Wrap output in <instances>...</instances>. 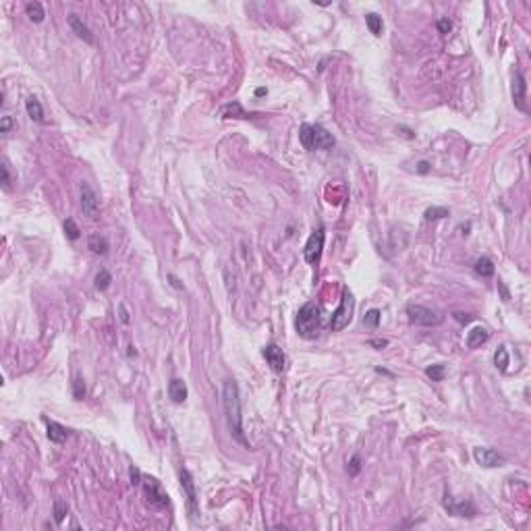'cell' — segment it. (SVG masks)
Returning a JSON list of instances; mask_svg holds the SVG:
<instances>
[{
  "mask_svg": "<svg viewBox=\"0 0 531 531\" xmlns=\"http://www.w3.org/2000/svg\"><path fill=\"white\" fill-rule=\"evenodd\" d=\"M118 311H120V322H122V324H129V311H127V307L120 303V305H118Z\"/></svg>",
  "mask_w": 531,
  "mask_h": 531,
  "instance_id": "obj_40",
  "label": "cell"
},
{
  "mask_svg": "<svg viewBox=\"0 0 531 531\" xmlns=\"http://www.w3.org/2000/svg\"><path fill=\"white\" fill-rule=\"evenodd\" d=\"M365 25H367V29L371 31L373 36H382L384 23H382V17H380V15H376V13H367V15H365Z\"/></svg>",
  "mask_w": 531,
  "mask_h": 531,
  "instance_id": "obj_23",
  "label": "cell"
},
{
  "mask_svg": "<svg viewBox=\"0 0 531 531\" xmlns=\"http://www.w3.org/2000/svg\"><path fill=\"white\" fill-rule=\"evenodd\" d=\"M79 193H81V210H83V214L87 218H91V220H96V218L100 216V197H98V193L91 189V185L87 181H81Z\"/></svg>",
  "mask_w": 531,
  "mask_h": 531,
  "instance_id": "obj_6",
  "label": "cell"
},
{
  "mask_svg": "<svg viewBox=\"0 0 531 531\" xmlns=\"http://www.w3.org/2000/svg\"><path fill=\"white\" fill-rule=\"evenodd\" d=\"M347 471H349V475H357L359 471H361V459L355 454L351 461H349V465H347Z\"/></svg>",
  "mask_w": 531,
  "mask_h": 531,
  "instance_id": "obj_33",
  "label": "cell"
},
{
  "mask_svg": "<svg viewBox=\"0 0 531 531\" xmlns=\"http://www.w3.org/2000/svg\"><path fill=\"white\" fill-rule=\"evenodd\" d=\"M65 235L71 241H77L79 235H81V231H79V226H77V222L73 220V218H67V220H65Z\"/></svg>",
  "mask_w": 531,
  "mask_h": 531,
  "instance_id": "obj_29",
  "label": "cell"
},
{
  "mask_svg": "<svg viewBox=\"0 0 531 531\" xmlns=\"http://www.w3.org/2000/svg\"><path fill=\"white\" fill-rule=\"evenodd\" d=\"M67 511H69L67 502L56 500V502H54V521H56V523H62V521H65V515H67Z\"/></svg>",
  "mask_w": 531,
  "mask_h": 531,
  "instance_id": "obj_32",
  "label": "cell"
},
{
  "mask_svg": "<svg viewBox=\"0 0 531 531\" xmlns=\"http://www.w3.org/2000/svg\"><path fill=\"white\" fill-rule=\"evenodd\" d=\"M513 102L515 106L521 110V112H529V106H527V81H525V75L521 71H515L513 75Z\"/></svg>",
  "mask_w": 531,
  "mask_h": 531,
  "instance_id": "obj_9",
  "label": "cell"
},
{
  "mask_svg": "<svg viewBox=\"0 0 531 531\" xmlns=\"http://www.w3.org/2000/svg\"><path fill=\"white\" fill-rule=\"evenodd\" d=\"M488 336H490V332L484 328V326H475L471 332H467V349H477V347H482L484 342L488 340Z\"/></svg>",
  "mask_w": 531,
  "mask_h": 531,
  "instance_id": "obj_17",
  "label": "cell"
},
{
  "mask_svg": "<svg viewBox=\"0 0 531 531\" xmlns=\"http://www.w3.org/2000/svg\"><path fill=\"white\" fill-rule=\"evenodd\" d=\"M168 396H170V400L176 402V404L185 402V400H187V384H185L181 378H172V380L168 382Z\"/></svg>",
  "mask_w": 531,
  "mask_h": 531,
  "instance_id": "obj_16",
  "label": "cell"
},
{
  "mask_svg": "<svg viewBox=\"0 0 531 531\" xmlns=\"http://www.w3.org/2000/svg\"><path fill=\"white\" fill-rule=\"evenodd\" d=\"M85 394H87L85 380L81 376H75V380H73V396H75V400H83Z\"/></svg>",
  "mask_w": 531,
  "mask_h": 531,
  "instance_id": "obj_27",
  "label": "cell"
},
{
  "mask_svg": "<svg viewBox=\"0 0 531 531\" xmlns=\"http://www.w3.org/2000/svg\"><path fill=\"white\" fill-rule=\"evenodd\" d=\"M25 108H27V114H29V118H31V120H36V122H44V108H42V104H40V100H38V98L29 96V98L25 100Z\"/></svg>",
  "mask_w": 531,
  "mask_h": 531,
  "instance_id": "obj_20",
  "label": "cell"
},
{
  "mask_svg": "<svg viewBox=\"0 0 531 531\" xmlns=\"http://www.w3.org/2000/svg\"><path fill=\"white\" fill-rule=\"evenodd\" d=\"M299 141L307 151H314V127L311 124H301L299 129Z\"/></svg>",
  "mask_w": 531,
  "mask_h": 531,
  "instance_id": "obj_22",
  "label": "cell"
},
{
  "mask_svg": "<svg viewBox=\"0 0 531 531\" xmlns=\"http://www.w3.org/2000/svg\"><path fill=\"white\" fill-rule=\"evenodd\" d=\"M264 93H268V89H266V87H260V89H256V96H264Z\"/></svg>",
  "mask_w": 531,
  "mask_h": 531,
  "instance_id": "obj_44",
  "label": "cell"
},
{
  "mask_svg": "<svg viewBox=\"0 0 531 531\" xmlns=\"http://www.w3.org/2000/svg\"><path fill=\"white\" fill-rule=\"evenodd\" d=\"M168 280H170V285H172L174 289H183V285L179 283V278H176L174 274H168Z\"/></svg>",
  "mask_w": 531,
  "mask_h": 531,
  "instance_id": "obj_43",
  "label": "cell"
},
{
  "mask_svg": "<svg viewBox=\"0 0 531 531\" xmlns=\"http://www.w3.org/2000/svg\"><path fill=\"white\" fill-rule=\"evenodd\" d=\"M473 459L477 461V465H482V467H488V469H492V467H500V465L504 463L502 454H498L496 450H492V448H486V446H479V448H475V450H473Z\"/></svg>",
  "mask_w": 531,
  "mask_h": 531,
  "instance_id": "obj_11",
  "label": "cell"
},
{
  "mask_svg": "<svg viewBox=\"0 0 531 531\" xmlns=\"http://www.w3.org/2000/svg\"><path fill=\"white\" fill-rule=\"evenodd\" d=\"M353 311H355V299H353V293L349 289L342 291V299H340V305L336 307V311L332 314L330 318V328L332 332H340L345 330L351 320H353Z\"/></svg>",
  "mask_w": 531,
  "mask_h": 531,
  "instance_id": "obj_3",
  "label": "cell"
},
{
  "mask_svg": "<svg viewBox=\"0 0 531 531\" xmlns=\"http://www.w3.org/2000/svg\"><path fill=\"white\" fill-rule=\"evenodd\" d=\"M429 170H432V164H429V162H425V160H421V162H419V164H417V172H419V174H427V172H429Z\"/></svg>",
  "mask_w": 531,
  "mask_h": 531,
  "instance_id": "obj_41",
  "label": "cell"
},
{
  "mask_svg": "<svg viewBox=\"0 0 531 531\" xmlns=\"http://www.w3.org/2000/svg\"><path fill=\"white\" fill-rule=\"evenodd\" d=\"M141 488H143V496H145V504L154 511H164L170 500L168 494L162 490L160 482H156L154 477H141Z\"/></svg>",
  "mask_w": 531,
  "mask_h": 531,
  "instance_id": "obj_4",
  "label": "cell"
},
{
  "mask_svg": "<svg viewBox=\"0 0 531 531\" xmlns=\"http://www.w3.org/2000/svg\"><path fill=\"white\" fill-rule=\"evenodd\" d=\"M87 247L91 249L93 254H98V256H104V254H108V249H110V243H108V239L104 237V235H91L89 239H87Z\"/></svg>",
  "mask_w": 531,
  "mask_h": 531,
  "instance_id": "obj_18",
  "label": "cell"
},
{
  "mask_svg": "<svg viewBox=\"0 0 531 531\" xmlns=\"http://www.w3.org/2000/svg\"><path fill=\"white\" fill-rule=\"evenodd\" d=\"M254 114H247L239 102H229L220 108V118H249Z\"/></svg>",
  "mask_w": 531,
  "mask_h": 531,
  "instance_id": "obj_19",
  "label": "cell"
},
{
  "mask_svg": "<svg viewBox=\"0 0 531 531\" xmlns=\"http://www.w3.org/2000/svg\"><path fill=\"white\" fill-rule=\"evenodd\" d=\"M46 434H48V440L50 442H54V444H62L65 442L69 436H71V432L65 427V425H60V423H56V421H48L46 423Z\"/></svg>",
  "mask_w": 531,
  "mask_h": 531,
  "instance_id": "obj_14",
  "label": "cell"
},
{
  "mask_svg": "<svg viewBox=\"0 0 531 531\" xmlns=\"http://www.w3.org/2000/svg\"><path fill=\"white\" fill-rule=\"evenodd\" d=\"M423 216H425V220H427V222H432V220H440V218L448 216V210H446V208H427Z\"/></svg>",
  "mask_w": 531,
  "mask_h": 531,
  "instance_id": "obj_30",
  "label": "cell"
},
{
  "mask_svg": "<svg viewBox=\"0 0 531 531\" xmlns=\"http://www.w3.org/2000/svg\"><path fill=\"white\" fill-rule=\"evenodd\" d=\"M129 473H131V484H135V486H137V484H141V473H139V469H137V467H131V469H129Z\"/></svg>",
  "mask_w": 531,
  "mask_h": 531,
  "instance_id": "obj_39",
  "label": "cell"
},
{
  "mask_svg": "<svg viewBox=\"0 0 531 531\" xmlns=\"http://www.w3.org/2000/svg\"><path fill=\"white\" fill-rule=\"evenodd\" d=\"M69 25H71V29L77 34V38H81L83 42H87V44H93L96 40H93V34L89 31V27L83 23V19H79L77 15H69Z\"/></svg>",
  "mask_w": 531,
  "mask_h": 531,
  "instance_id": "obj_15",
  "label": "cell"
},
{
  "mask_svg": "<svg viewBox=\"0 0 531 531\" xmlns=\"http://www.w3.org/2000/svg\"><path fill=\"white\" fill-rule=\"evenodd\" d=\"M369 347L384 349V347H388V340H386V338H371V340H369Z\"/></svg>",
  "mask_w": 531,
  "mask_h": 531,
  "instance_id": "obj_38",
  "label": "cell"
},
{
  "mask_svg": "<svg viewBox=\"0 0 531 531\" xmlns=\"http://www.w3.org/2000/svg\"><path fill=\"white\" fill-rule=\"evenodd\" d=\"M25 11H27V17H29L31 21H34V23H42V21H44V17H46V13H44V7H42L40 3H27Z\"/></svg>",
  "mask_w": 531,
  "mask_h": 531,
  "instance_id": "obj_24",
  "label": "cell"
},
{
  "mask_svg": "<svg viewBox=\"0 0 531 531\" xmlns=\"http://www.w3.org/2000/svg\"><path fill=\"white\" fill-rule=\"evenodd\" d=\"M0 170H3V187H5V189H9V187H11V176H9V166H7V164H3V166H0Z\"/></svg>",
  "mask_w": 531,
  "mask_h": 531,
  "instance_id": "obj_37",
  "label": "cell"
},
{
  "mask_svg": "<svg viewBox=\"0 0 531 531\" xmlns=\"http://www.w3.org/2000/svg\"><path fill=\"white\" fill-rule=\"evenodd\" d=\"M436 27H438V31H440V34H448V31L452 29V23L448 21V17H442V19H438V23H436Z\"/></svg>",
  "mask_w": 531,
  "mask_h": 531,
  "instance_id": "obj_35",
  "label": "cell"
},
{
  "mask_svg": "<svg viewBox=\"0 0 531 531\" xmlns=\"http://www.w3.org/2000/svg\"><path fill=\"white\" fill-rule=\"evenodd\" d=\"M380 309H369L367 314H365V318H363V324L365 326H369V328H378V324H380Z\"/></svg>",
  "mask_w": 531,
  "mask_h": 531,
  "instance_id": "obj_31",
  "label": "cell"
},
{
  "mask_svg": "<svg viewBox=\"0 0 531 531\" xmlns=\"http://www.w3.org/2000/svg\"><path fill=\"white\" fill-rule=\"evenodd\" d=\"M314 127V149H330L334 147V137L332 133H328L322 124H311Z\"/></svg>",
  "mask_w": 531,
  "mask_h": 531,
  "instance_id": "obj_13",
  "label": "cell"
},
{
  "mask_svg": "<svg viewBox=\"0 0 531 531\" xmlns=\"http://www.w3.org/2000/svg\"><path fill=\"white\" fill-rule=\"evenodd\" d=\"M179 477H181V486H183V492L187 496V509H189V515L191 519H197L199 515V502H197V492H195V484H193V477L187 469H181L179 471Z\"/></svg>",
  "mask_w": 531,
  "mask_h": 531,
  "instance_id": "obj_7",
  "label": "cell"
},
{
  "mask_svg": "<svg viewBox=\"0 0 531 531\" xmlns=\"http://www.w3.org/2000/svg\"><path fill=\"white\" fill-rule=\"evenodd\" d=\"M222 400H224V413H226V423L231 429V436L243 444L245 448H249V442L245 438L243 432V415H241V396H239V386L235 380H226L224 388H222Z\"/></svg>",
  "mask_w": 531,
  "mask_h": 531,
  "instance_id": "obj_1",
  "label": "cell"
},
{
  "mask_svg": "<svg viewBox=\"0 0 531 531\" xmlns=\"http://www.w3.org/2000/svg\"><path fill=\"white\" fill-rule=\"evenodd\" d=\"M473 270H475V274H479L482 278H492V276H494V272H496V268H494L492 260H488V258H479V260H475V264H473Z\"/></svg>",
  "mask_w": 531,
  "mask_h": 531,
  "instance_id": "obj_21",
  "label": "cell"
},
{
  "mask_svg": "<svg viewBox=\"0 0 531 531\" xmlns=\"http://www.w3.org/2000/svg\"><path fill=\"white\" fill-rule=\"evenodd\" d=\"M264 357H266V361H268V365L274 369V371H283L285 367H287V357H285V351L280 349L278 345H268L266 349H264Z\"/></svg>",
  "mask_w": 531,
  "mask_h": 531,
  "instance_id": "obj_12",
  "label": "cell"
},
{
  "mask_svg": "<svg viewBox=\"0 0 531 531\" xmlns=\"http://www.w3.org/2000/svg\"><path fill=\"white\" fill-rule=\"evenodd\" d=\"M425 373H427V378H432V382H442L446 376V367L442 363H434V365L425 367Z\"/></svg>",
  "mask_w": 531,
  "mask_h": 531,
  "instance_id": "obj_25",
  "label": "cell"
},
{
  "mask_svg": "<svg viewBox=\"0 0 531 531\" xmlns=\"http://www.w3.org/2000/svg\"><path fill=\"white\" fill-rule=\"evenodd\" d=\"M322 249H324V231L318 229L311 233V237L305 243V262L307 264H318L322 258Z\"/></svg>",
  "mask_w": 531,
  "mask_h": 531,
  "instance_id": "obj_8",
  "label": "cell"
},
{
  "mask_svg": "<svg viewBox=\"0 0 531 531\" xmlns=\"http://www.w3.org/2000/svg\"><path fill=\"white\" fill-rule=\"evenodd\" d=\"M452 318H454L459 324H469V322L473 320V316H471V314H463V311H454V314H452Z\"/></svg>",
  "mask_w": 531,
  "mask_h": 531,
  "instance_id": "obj_36",
  "label": "cell"
},
{
  "mask_svg": "<svg viewBox=\"0 0 531 531\" xmlns=\"http://www.w3.org/2000/svg\"><path fill=\"white\" fill-rule=\"evenodd\" d=\"M110 283H112L110 272H108V270H100L98 276H96V289H98V291H106V289L110 287Z\"/></svg>",
  "mask_w": 531,
  "mask_h": 531,
  "instance_id": "obj_28",
  "label": "cell"
},
{
  "mask_svg": "<svg viewBox=\"0 0 531 531\" xmlns=\"http://www.w3.org/2000/svg\"><path fill=\"white\" fill-rule=\"evenodd\" d=\"M407 316L411 324L417 326H438L444 322V316L425 305H407Z\"/></svg>",
  "mask_w": 531,
  "mask_h": 531,
  "instance_id": "obj_5",
  "label": "cell"
},
{
  "mask_svg": "<svg viewBox=\"0 0 531 531\" xmlns=\"http://www.w3.org/2000/svg\"><path fill=\"white\" fill-rule=\"evenodd\" d=\"M494 365L500 369V371H507L509 369V351L507 347H498L496 353H494Z\"/></svg>",
  "mask_w": 531,
  "mask_h": 531,
  "instance_id": "obj_26",
  "label": "cell"
},
{
  "mask_svg": "<svg viewBox=\"0 0 531 531\" xmlns=\"http://www.w3.org/2000/svg\"><path fill=\"white\" fill-rule=\"evenodd\" d=\"M444 509H446L448 515H452V517H467V519H473V517L477 515V507H475L471 500L457 502V500H452L450 496L444 498Z\"/></svg>",
  "mask_w": 531,
  "mask_h": 531,
  "instance_id": "obj_10",
  "label": "cell"
},
{
  "mask_svg": "<svg viewBox=\"0 0 531 531\" xmlns=\"http://www.w3.org/2000/svg\"><path fill=\"white\" fill-rule=\"evenodd\" d=\"M498 291H500V295H502V301H509V299H511V295H509V291H507V287H504L502 280H498Z\"/></svg>",
  "mask_w": 531,
  "mask_h": 531,
  "instance_id": "obj_42",
  "label": "cell"
},
{
  "mask_svg": "<svg viewBox=\"0 0 531 531\" xmlns=\"http://www.w3.org/2000/svg\"><path fill=\"white\" fill-rule=\"evenodd\" d=\"M13 116H9V114H5L3 118H0V133H9L11 129H13Z\"/></svg>",
  "mask_w": 531,
  "mask_h": 531,
  "instance_id": "obj_34",
  "label": "cell"
},
{
  "mask_svg": "<svg viewBox=\"0 0 531 531\" xmlns=\"http://www.w3.org/2000/svg\"><path fill=\"white\" fill-rule=\"evenodd\" d=\"M297 334L301 338H318L322 332V307L316 301L305 303L299 311H297Z\"/></svg>",
  "mask_w": 531,
  "mask_h": 531,
  "instance_id": "obj_2",
  "label": "cell"
}]
</instances>
